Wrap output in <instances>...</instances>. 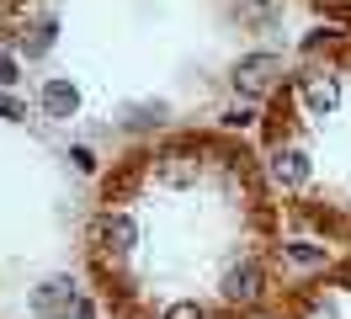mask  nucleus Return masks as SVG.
I'll use <instances>...</instances> for the list:
<instances>
[{
  "instance_id": "obj_3",
  "label": "nucleus",
  "mask_w": 351,
  "mask_h": 319,
  "mask_svg": "<svg viewBox=\"0 0 351 319\" xmlns=\"http://www.w3.org/2000/svg\"><path fill=\"white\" fill-rule=\"evenodd\" d=\"M256 319H351V255H335L298 282H282V293Z\"/></svg>"
},
{
  "instance_id": "obj_4",
  "label": "nucleus",
  "mask_w": 351,
  "mask_h": 319,
  "mask_svg": "<svg viewBox=\"0 0 351 319\" xmlns=\"http://www.w3.org/2000/svg\"><path fill=\"white\" fill-rule=\"evenodd\" d=\"M282 75H287V59H282V54H245V59L234 64L229 85H234L240 96H250V102H266V96L282 85Z\"/></svg>"
},
{
  "instance_id": "obj_8",
  "label": "nucleus",
  "mask_w": 351,
  "mask_h": 319,
  "mask_svg": "<svg viewBox=\"0 0 351 319\" xmlns=\"http://www.w3.org/2000/svg\"><path fill=\"white\" fill-rule=\"evenodd\" d=\"M314 16L325 21V27H341V32H351V0H304Z\"/></svg>"
},
{
  "instance_id": "obj_6",
  "label": "nucleus",
  "mask_w": 351,
  "mask_h": 319,
  "mask_svg": "<svg viewBox=\"0 0 351 319\" xmlns=\"http://www.w3.org/2000/svg\"><path fill=\"white\" fill-rule=\"evenodd\" d=\"M38 112L53 117V123H69L75 112H80V85L69 80V75H53V80L38 85Z\"/></svg>"
},
{
  "instance_id": "obj_9",
  "label": "nucleus",
  "mask_w": 351,
  "mask_h": 319,
  "mask_svg": "<svg viewBox=\"0 0 351 319\" xmlns=\"http://www.w3.org/2000/svg\"><path fill=\"white\" fill-rule=\"evenodd\" d=\"M38 5H43V0H0V32H11V27L27 32V16H32Z\"/></svg>"
},
{
  "instance_id": "obj_11",
  "label": "nucleus",
  "mask_w": 351,
  "mask_h": 319,
  "mask_svg": "<svg viewBox=\"0 0 351 319\" xmlns=\"http://www.w3.org/2000/svg\"><path fill=\"white\" fill-rule=\"evenodd\" d=\"M0 117H5V123H22L27 106H22V102H11V96H0Z\"/></svg>"
},
{
  "instance_id": "obj_7",
  "label": "nucleus",
  "mask_w": 351,
  "mask_h": 319,
  "mask_svg": "<svg viewBox=\"0 0 351 319\" xmlns=\"http://www.w3.org/2000/svg\"><path fill=\"white\" fill-rule=\"evenodd\" d=\"M53 32H59V27H53V16H43V21H27V32L16 38V48H22L27 59H43L48 48H53Z\"/></svg>"
},
{
  "instance_id": "obj_1",
  "label": "nucleus",
  "mask_w": 351,
  "mask_h": 319,
  "mask_svg": "<svg viewBox=\"0 0 351 319\" xmlns=\"http://www.w3.org/2000/svg\"><path fill=\"white\" fill-rule=\"evenodd\" d=\"M261 149L229 128H171L96 176L80 261L107 319H256L287 245Z\"/></svg>"
},
{
  "instance_id": "obj_5",
  "label": "nucleus",
  "mask_w": 351,
  "mask_h": 319,
  "mask_svg": "<svg viewBox=\"0 0 351 319\" xmlns=\"http://www.w3.org/2000/svg\"><path fill=\"white\" fill-rule=\"evenodd\" d=\"M75 303H80V287H75L69 276H48L43 287H32V298H27V309L38 319H69Z\"/></svg>"
},
{
  "instance_id": "obj_2",
  "label": "nucleus",
  "mask_w": 351,
  "mask_h": 319,
  "mask_svg": "<svg viewBox=\"0 0 351 319\" xmlns=\"http://www.w3.org/2000/svg\"><path fill=\"white\" fill-rule=\"evenodd\" d=\"M261 165L298 234L351 245V32L308 38L261 102Z\"/></svg>"
},
{
  "instance_id": "obj_10",
  "label": "nucleus",
  "mask_w": 351,
  "mask_h": 319,
  "mask_svg": "<svg viewBox=\"0 0 351 319\" xmlns=\"http://www.w3.org/2000/svg\"><path fill=\"white\" fill-rule=\"evenodd\" d=\"M16 80H22V64L11 54H0V85H16Z\"/></svg>"
}]
</instances>
